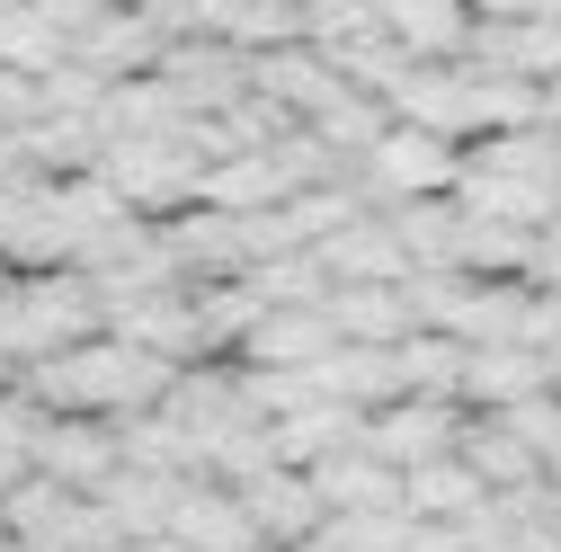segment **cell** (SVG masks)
I'll return each mask as SVG.
<instances>
[{"label":"cell","mask_w":561,"mask_h":552,"mask_svg":"<svg viewBox=\"0 0 561 552\" xmlns=\"http://www.w3.org/2000/svg\"><path fill=\"white\" fill-rule=\"evenodd\" d=\"M27 10H36L45 27H62V36H72V45H81V36H90V27H99V19L116 10V0H27Z\"/></svg>","instance_id":"cell-28"},{"label":"cell","mask_w":561,"mask_h":552,"mask_svg":"<svg viewBox=\"0 0 561 552\" xmlns=\"http://www.w3.org/2000/svg\"><path fill=\"white\" fill-rule=\"evenodd\" d=\"M490 508V481L463 463V455H437V463H419L410 472V517H437V526H463Z\"/></svg>","instance_id":"cell-20"},{"label":"cell","mask_w":561,"mask_h":552,"mask_svg":"<svg viewBox=\"0 0 561 552\" xmlns=\"http://www.w3.org/2000/svg\"><path fill=\"white\" fill-rule=\"evenodd\" d=\"M72 54H81V62H99L107 81H134V72H161L170 36H161V27L144 19V0H116V10H107V19H99V27L81 36V45H72Z\"/></svg>","instance_id":"cell-14"},{"label":"cell","mask_w":561,"mask_h":552,"mask_svg":"<svg viewBox=\"0 0 561 552\" xmlns=\"http://www.w3.org/2000/svg\"><path fill=\"white\" fill-rule=\"evenodd\" d=\"M72 481H54V472H27L10 499H0V534H19V543H54L62 534V517H72Z\"/></svg>","instance_id":"cell-24"},{"label":"cell","mask_w":561,"mask_h":552,"mask_svg":"<svg viewBox=\"0 0 561 552\" xmlns=\"http://www.w3.org/2000/svg\"><path fill=\"white\" fill-rule=\"evenodd\" d=\"M36 472H54V481H72L81 499H99L107 481L125 472V428H116V419H62V410H45Z\"/></svg>","instance_id":"cell-7"},{"label":"cell","mask_w":561,"mask_h":552,"mask_svg":"<svg viewBox=\"0 0 561 552\" xmlns=\"http://www.w3.org/2000/svg\"><path fill=\"white\" fill-rule=\"evenodd\" d=\"M19 10H27V0H0V19H19Z\"/></svg>","instance_id":"cell-35"},{"label":"cell","mask_w":561,"mask_h":552,"mask_svg":"<svg viewBox=\"0 0 561 552\" xmlns=\"http://www.w3.org/2000/svg\"><path fill=\"white\" fill-rule=\"evenodd\" d=\"M179 375H187V366H170V357L144 348V338H116V330H107V338H81V348L27 366L19 383H27L36 410H62V419H144V410L170 401Z\"/></svg>","instance_id":"cell-1"},{"label":"cell","mask_w":561,"mask_h":552,"mask_svg":"<svg viewBox=\"0 0 561 552\" xmlns=\"http://www.w3.org/2000/svg\"><path fill=\"white\" fill-rule=\"evenodd\" d=\"M36 428H45V410L27 401V383H19V392H0V499H10L19 481L36 472Z\"/></svg>","instance_id":"cell-26"},{"label":"cell","mask_w":561,"mask_h":552,"mask_svg":"<svg viewBox=\"0 0 561 552\" xmlns=\"http://www.w3.org/2000/svg\"><path fill=\"white\" fill-rule=\"evenodd\" d=\"M232 491H241V508L259 517V534H267L276 552L321 543V526H330V499H321V481H312L304 463H267V472L232 481Z\"/></svg>","instance_id":"cell-8"},{"label":"cell","mask_w":561,"mask_h":552,"mask_svg":"<svg viewBox=\"0 0 561 552\" xmlns=\"http://www.w3.org/2000/svg\"><path fill=\"white\" fill-rule=\"evenodd\" d=\"M0 552H54V543H19V534H10V543H0Z\"/></svg>","instance_id":"cell-34"},{"label":"cell","mask_w":561,"mask_h":552,"mask_svg":"<svg viewBox=\"0 0 561 552\" xmlns=\"http://www.w3.org/2000/svg\"><path fill=\"white\" fill-rule=\"evenodd\" d=\"M552 232H561V215H552Z\"/></svg>","instance_id":"cell-38"},{"label":"cell","mask_w":561,"mask_h":552,"mask_svg":"<svg viewBox=\"0 0 561 552\" xmlns=\"http://www.w3.org/2000/svg\"><path fill=\"white\" fill-rule=\"evenodd\" d=\"M383 27L419 54V62H463V45H472V0H383Z\"/></svg>","instance_id":"cell-18"},{"label":"cell","mask_w":561,"mask_h":552,"mask_svg":"<svg viewBox=\"0 0 561 552\" xmlns=\"http://www.w3.org/2000/svg\"><path fill=\"white\" fill-rule=\"evenodd\" d=\"M36 116H45V81H27V72L0 62V134H19V125H36Z\"/></svg>","instance_id":"cell-27"},{"label":"cell","mask_w":561,"mask_h":552,"mask_svg":"<svg viewBox=\"0 0 561 552\" xmlns=\"http://www.w3.org/2000/svg\"><path fill=\"white\" fill-rule=\"evenodd\" d=\"M392 116L446 134V143H481V90H472L463 62H419V72L392 90Z\"/></svg>","instance_id":"cell-10"},{"label":"cell","mask_w":561,"mask_h":552,"mask_svg":"<svg viewBox=\"0 0 561 552\" xmlns=\"http://www.w3.org/2000/svg\"><path fill=\"white\" fill-rule=\"evenodd\" d=\"M10 303H19V267L0 258V312H10Z\"/></svg>","instance_id":"cell-32"},{"label":"cell","mask_w":561,"mask_h":552,"mask_svg":"<svg viewBox=\"0 0 561 552\" xmlns=\"http://www.w3.org/2000/svg\"><path fill=\"white\" fill-rule=\"evenodd\" d=\"M535 392H561V375H552L543 348H472V375H463L472 410H517Z\"/></svg>","instance_id":"cell-15"},{"label":"cell","mask_w":561,"mask_h":552,"mask_svg":"<svg viewBox=\"0 0 561 552\" xmlns=\"http://www.w3.org/2000/svg\"><path fill=\"white\" fill-rule=\"evenodd\" d=\"M312 481H321L330 517H357V508H410V472H392L366 437H357V446H339L330 463H312Z\"/></svg>","instance_id":"cell-11"},{"label":"cell","mask_w":561,"mask_h":552,"mask_svg":"<svg viewBox=\"0 0 561 552\" xmlns=\"http://www.w3.org/2000/svg\"><path fill=\"white\" fill-rule=\"evenodd\" d=\"M170 534H179V543H196V552H276V543L259 534V517L241 508V491H232V481H215V472L179 481Z\"/></svg>","instance_id":"cell-9"},{"label":"cell","mask_w":561,"mask_h":552,"mask_svg":"<svg viewBox=\"0 0 561 552\" xmlns=\"http://www.w3.org/2000/svg\"><path fill=\"white\" fill-rule=\"evenodd\" d=\"M99 170L116 179V196L144 223H170V215H187V205L205 196V170H215V161H205L196 143H107Z\"/></svg>","instance_id":"cell-4"},{"label":"cell","mask_w":561,"mask_h":552,"mask_svg":"<svg viewBox=\"0 0 561 552\" xmlns=\"http://www.w3.org/2000/svg\"><path fill=\"white\" fill-rule=\"evenodd\" d=\"M535 241L526 223H490V215H463V241H455V267L463 276H526L535 267Z\"/></svg>","instance_id":"cell-22"},{"label":"cell","mask_w":561,"mask_h":552,"mask_svg":"<svg viewBox=\"0 0 561 552\" xmlns=\"http://www.w3.org/2000/svg\"><path fill=\"white\" fill-rule=\"evenodd\" d=\"M312 258L330 267V286H401V276L419 267V258L401 250V232H392L383 215H366V223H347V232H330V241H321Z\"/></svg>","instance_id":"cell-12"},{"label":"cell","mask_w":561,"mask_h":552,"mask_svg":"<svg viewBox=\"0 0 561 552\" xmlns=\"http://www.w3.org/2000/svg\"><path fill=\"white\" fill-rule=\"evenodd\" d=\"M276 10H312V0H276Z\"/></svg>","instance_id":"cell-36"},{"label":"cell","mask_w":561,"mask_h":552,"mask_svg":"<svg viewBox=\"0 0 561 552\" xmlns=\"http://www.w3.org/2000/svg\"><path fill=\"white\" fill-rule=\"evenodd\" d=\"M410 552H481V543H472V526H437V517H419V526H410Z\"/></svg>","instance_id":"cell-29"},{"label":"cell","mask_w":561,"mask_h":552,"mask_svg":"<svg viewBox=\"0 0 561 552\" xmlns=\"http://www.w3.org/2000/svg\"><path fill=\"white\" fill-rule=\"evenodd\" d=\"M552 0H472V19H543Z\"/></svg>","instance_id":"cell-30"},{"label":"cell","mask_w":561,"mask_h":552,"mask_svg":"<svg viewBox=\"0 0 561 552\" xmlns=\"http://www.w3.org/2000/svg\"><path fill=\"white\" fill-rule=\"evenodd\" d=\"M125 552H196V543H179V534H134Z\"/></svg>","instance_id":"cell-31"},{"label":"cell","mask_w":561,"mask_h":552,"mask_svg":"<svg viewBox=\"0 0 561 552\" xmlns=\"http://www.w3.org/2000/svg\"><path fill=\"white\" fill-rule=\"evenodd\" d=\"M463 463L490 481V499H500V491H535V481H552V472H543V455L500 419V410H472V428H463Z\"/></svg>","instance_id":"cell-16"},{"label":"cell","mask_w":561,"mask_h":552,"mask_svg":"<svg viewBox=\"0 0 561 552\" xmlns=\"http://www.w3.org/2000/svg\"><path fill=\"white\" fill-rule=\"evenodd\" d=\"M357 187H366L375 215L383 205H410V196H455L463 187V143H446V134H428V125H392L357 161Z\"/></svg>","instance_id":"cell-3"},{"label":"cell","mask_w":561,"mask_h":552,"mask_svg":"<svg viewBox=\"0 0 561 552\" xmlns=\"http://www.w3.org/2000/svg\"><path fill=\"white\" fill-rule=\"evenodd\" d=\"M410 508H357V517H330L321 552H410Z\"/></svg>","instance_id":"cell-25"},{"label":"cell","mask_w":561,"mask_h":552,"mask_svg":"<svg viewBox=\"0 0 561 552\" xmlns=\"http://www.w3.org/2000/svg\"><path fill=\"white\" fill-rule=\"evenodd\" d=\"M392 357H401V392H410V401H463L472 338H455V330H410V338H392Z\"/></svg>","instance_id":"cell-17"},{"label":"cell","mask_w":561,"mask_h":552,"mask_svg":"<svg viewBox=\"0 0 561 552\" xmlns=\"http://www.w3.org/2000/svg\"><path fill=\"white\" fill-rule=\"evenodd\" d=\"M286 196H295V179L276 170V152H232V161L205 170V196H196V205H224V215H267V205H286Z\"/></svg>","instance_id":"cell-19"},{"label":"cell","mask_w":561,"mask_h":552,"mask_svg":"<svg viewBox=\"0 0 561 552\" xmlns=\"http://www.w3.org/2000/svg\"><path fill=\"white\" fill-rule=\"evenodd\" d=\"M81 338H107L99 276L90 267H36V276H19V303L0 312V357L27 375L45 357H62V348H81Z\"/></svg>","instance_id":"cell-2"},{"label":"cell","mask_w":561,"mask_h":552,"mask_svg":"<svg viewBox=\"0 0 561 552\" xmlns=\"http://www.w3.org/2000/svg\"><path fill=\"white\" fill-rule=\"evenodd\" d=\"M0 392H19V366H10V357H0Z\"/></svg>","instance_id":"cell-33"},{"label":"cell","mask_w":561,"mask_h":552,"mask_svg":"<svg viewBox=\"0 0 561 552\" xmlns=\"http://www.w3.org/2000/svg\"><path fill=\"white\" fill-rule=\"evenodd\" d=\"M339 348H347V330L330 321V303H267L232 366H250V375H312V366H330Z\"/></svg>","instance_id":"cell-5"},{"label":"cell","mask_w":561,"mask_h":552,"mask_svg":"<svg viewBox=\"0 0 561 552\" xmlns=\"http://www.w3.org/2000/svg\"><path fill=\"white\" fill-rule=\"evenodd\" d=\"M107 517L125 526V534H170V508H179V481L170 472H144V463H125L116 481H107Z\"/></svg>","instance_id":"cell-23"},{"label":"cell","mask_w":561,"mask_h":552,"mask_svg":"<svg viewBox=\"0 0 561 552\" xmlns=\"http://www.w3.org/2000/svg\"><path fill=\"white\" fill-rule=\"evenodd\" d=\"M463 428H472V401H392V410L366 419V446L392 472H419L437 455H463Z\"/></svg>","instance_id":"cell-6"},{"label":"cell","mask_w":561,"mask_h":552,"mask_svg":"<svg viewBox=\"0 0 561 552\" xmlns=\"http://www.w3.org/2000/svg\"><path fill=\"white\" fill-rule=\"evenodd\" d=\"M0 543H10V534H0Z\"/></svg>","instance_id":"cell-39"},{"label":"cell","mask_w":561,"mask_h":552,"mask_svg":"<svg viewBox=\"0 0 561 552\" xmlns=\"http://www.w3.org/2000/svg\"><path fill=\"white\" fill-rule=\"evenodd\" d=\"M330 321H339L347 338H375V348H392V338L419 330L410 286H330Z\"/></svg>","instance_id":"cell-21"},{"label":"cell","mask_w":561,"mask_h":552,"mask_svg":"<svg viewBox=\"0 0 561 552\" xmlns=\"http://www.w3.org/2000/svg\"><path fill=\"white\" fill-rule=\"evenodd\" d=\"M339 90H347V72H339L321 45H276V54H259V99H276L286 116H304V125H312Z\"/></svg>","instance_id":"cell-13"},{"label":"cell","mask_w":561,"mask_h":552,"mask_svg":"<svg viewBox=\"0 0 561 552\" xmlns=\"http://www.w3.org/2000/svg\"><path fill=\"white\" fill-rule=\"evenodd\" d=\"M295 552H321V543H295Z\"/></svg>","instance_id":"cell-37"}]
</instances>
